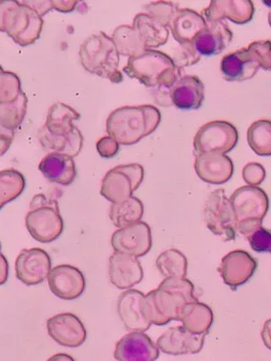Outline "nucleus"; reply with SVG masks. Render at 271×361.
<instances>
[{"instance_id": "f257e3e1", "label": "nucleus", "mask_w": 271, "mask_h": 361, "mask_svg": "<svg viewBox=\"0 0 271 361\" xmlns=\"http://www.w3.org/2000/svg\"><path fill=\"white\" fill-rule=\"evenodd\" d=\"M195 287L185 278H165L157 289L145 295V314L151 324L164 326L172 321H180L186 304L198 300Z\"/></svg>"}, {"instance_id": "f03ea898", "label": "nucleus", "mask_w": 271, "mask_h": 361, "mask_svg": "<svg viewBox=\"0 0 271 361\" xmlns=\"http://www.w3.org/2000/svg\"><path fill=\"white\" fill-rule=\"evenodd\" d=\"M162 121L158 108L151 104L118 108L110 113L107 131L119 145H136L153 133Z\"/></svg>"}, {"instance_id": "7ed1b4c3", "label": "nucleus", "mask_w": 271, "mask_h": 361, "mask_svg": "<svg viewBox=\"0 0 271 361\" xmlns=\"http://www.w3.org/2000/svg\"><path fill=\"white\" fill-rule=\"evenodd\" d=\"M123 71L148 88H171L177 81L176 63L168 54L159 50L145 49L128 58Z\"/></svg>"}, {"instance_id": "20e7f679", "label": "nucleus", "mask_w": 271, "mask_h": 361, "mask_svg": "<svg viewBox=\"0 0 271 361\" xmlns=\"http://www.w3.org/2000/svg\"><path fill=\"white\" fill-rule=\"evenodd\" d=\"M79 54L82 66L90 74L105 78L112 83L123 81L117 49L112 38L104 32L87 38L80 45Z\"/></svg>"}, {"instance_id": "39448f33", "label": "nucleus", "mask_w": 271, "mask_h": 361, "mask_svg": "<svg viewBox=\"0 0 271 361\" xmlns=\"http://www.w3.org/2000/svg\"><path fill=\"white\" fill-rule=\"evenodd\" d=\"M44 25L43 18L23 2L0 1V31L20 47L34 44L40 37Z\"/></svg>"}, {"instance_id": "423d86ee", "label": "nucleus", "mask_w": 271, "mask_h": 361, "mask_svg": "<svg viewBox=\"0 0 271 361\" xmlns=\"http://www.w3.org/2000/svg\"><path fill=\"white\" fill-rule=\"evenodd\" d=\"M25 226L33 239L40 243H52L62 235L64 221L56 200L42 194L32 200Z\"/></svg>"}, {"instance_id": "0eeeda50", "label": "nucleus", "mask_w": 271, "mask_h": 361, "mask_svg": "<svg viewBox=\"0 0 271 361\" xmlns=\"http://www.w3.org/2000/svg\"><path fill=\"white\" fill-rule=\"evenodd\" d=\"M145 171L140 164H121L107 172L101 184L100 194L109 202L118 203L133 196L144 180Z\"/></svg>"}, {"instance_id": "6e6552de", "label": "nucleus", "mask_w": 271, "mask_h": 361, "mask_svg": "<svg viewBox=\"0 0 271 361\" xmlns=\"http://www.w3.org/2000/svg\"><path fill=\"white\" fill-rule=\"evenodd\" d=\"M204 219L214 235L224 241L236 240V219L224 190L218 189L210 193L204 205Z\"/></svg>"}, {"instance_id": "1a4fd4ad", "label": "nucleus", "mask_w": 271, "mask_h": 361, "mask_svg": "<svg viewBox=\"0 0 271 361\" xmlns=\"http://www.w3.org/2000/svg\"><path fill=\"white\" fill-rule=\"evenodd\" d=\"M239 139L235 126L224 121L207 123L197 132L194 143L195 155L205 153L226 154L236 147Z\"/></svg>"}, {"instance_id": "9d476101", "label": "nucleus", "mask_w": 271, "mask_h": 361, "mask_svg": "<svg viewBox=\"0 0 271 361\" xmlns=\"http://www.w3.org/2000/svg\"><path fill=\"white\" fill-rule=\"evenodd\" d=\"M238 224L251 221H263L268 213L270 202L265 192L257 186H243L229 198Z\"/></svg>"}, {"instance_id": "9b49d317", "label": "nucleus", "mask_w": 271, "mask_h": 361, "mask_svg": "<svg viewBox=\"0 0 271 361\" xmlns=\"http://www.w3.org/2000/svg\"><path fill=\"white\" fill-rule=\"evenodd\" d=\"M114 252L131 255L136 258L145 257L152 247L150 227L145 222L119 228L112 237Z\"/></svg>"}, {"instance_id": "f8f14e48", "label": "nucleus", "mask_w": 271, "mask_h": 361, "mask_svg": "<svg viewBox=\"0 0 271 361\" xmlns=\"http://www.w3.org/2000/svg\"><path fill=\"white\" fill-rule=\"evenodd\" d=\"M52 267V259L44 250H23L16 262V277L26 286L39 285L48 278Z\"/></svg>"}, {"instance_id": "ddd939ff", "label": "nucleus", "mask_w": 271, "mask_h": 361, "mask_svg": "<svg viewBox=\"0 0 271 361\" xmlns=\"http://www.w3.org/2000/svg\"><path fill=\"white\" fill-rule=\"evenodd\" d=\"M49 290L58 298L73 300L85 290V279L79 269L71 264H61L50 271L48 276Z\"/></svg>"}, {"instance_id": "4468645a", "label": "nucleus", "mask_w": 271, "mask_h": 361, "mask_svg": "<svg viewBox=\"0 0 271 361\" xmlns=\"http://www.w3.org/2000/svg\"><path fill=\"white\" fill-rule=\"evenodd\" d=\"M257 269L256 259L245 250L231 251L224 257L218 268L224 284L236 290L254 276Z\"/></svg>"}, {"instance_id": "2eb2a0df", "label": "nucleus", "mask_w": 271, "mask_h": 361, "mask_svg": "<svg viewBox=\"0 0 271 361\" xmlns=\"http://www.w3.org/2000/svg\"><path fill=\"white\" fill-rule=\"evenodd\" d=\"M47 331L55 342L67 348H78L84 344L87 337L84 324L72 313L59 314L49 318Z\"/></svg>"}, {"instance_id": "dca6fc26", "label": "nucleus", "mask_w": 271, "mask_h": 361, "mask_svg": "<svg viewBox=\"0 0 271 361\" xmlns=\"http://www.w3.org/2000/svg\"><path fill=\"white\" fill-rule=\"evenodd\" d=\"M260 68V61L250 47L227 54L220 63L224 79L229 82L251 80Z\"/></svg>"}, {"instance_id": "f3484780", "label": "nucleus", "mask_w": 271, "mask_h": 361, "mask_svg": "<svg viewBox=\"0 0 271 361\" xmlns=\"http://www.w3.org/2000/svg\"><path fill=\"white\" fill-rule=\"evenodd\" d=\"M145 295L137 290L128 289L119 295L117 310L124 326L128 331L145 332L151 326L145 314Z\"/></svg>"}, {"instance_id": "a211bd4d", "label": "nucleus", "mask_w": 271, "mask_h": 361, "mask_svg": "<svg viewBox=\"0 0 271 361\" xmlns=\"http://www.w3.org/2000/svg\"><path fill=\"white\" fill-rule=\"evenodd\" d=\"M206 334H194L185 327L169 328L157 340V347L169 355H195L203 348Z\"/></svg>"}, {"instance_id": "6ab92c4d", "label": "nucleus", "mask_w": 271, "mask_h": 361, "mask_svg": "<svg viewBox=\"0 0 271 361\" xmlns=\"http://www.w3.org/2000/svg\"><path fill=\"white\" fill-rule=\"evenodd\" d=\"M159 355L158 347L141 331H131L123 336L114 353V359L121 361H153Z\"/></svg>"}, {"instance_id": "aec40b11", "label": "nucleus", "mask_w": 271, "mask_h": 361, "mask_svg": "<svg viewBox=\"0 0 271 361\" xmlns=\"http://www.w3.org/2000/svg\"><path fill=\"white\" fill-rule=\"evenodd\" d=\"M109 276L112 284L119 290H128L143 280V268L138 258L114 252L109 259Z\"/></svg>"}, {"instance_id": "412c9836", "label": "nucleus", "mask_w": 271, "mask_h": 361, "mask_svg": "<svg viewBox=\"0 0 271 361\" xmlns=\"http://www.w3.org/2000/svg\"><path fill=\"white\" fill-rule=\"evenodd\" d=\"M195 169L201 180L212 185H222L231 179L234 164L227 155L205 153L196 155Z\"/></svg>"}, {"instance_id": "4be33fe9", "label": "nucleus", "mask_w": 271, "mask_h": 361, "mask_svg": "<svg viewBox=\"0 0 271 361\" xmlns=\"http://www.w3.org/2000/svg\"><path fill=\"white\" fill-rule=\"evenodd\" d=\"M254 4L250 0L241 1H219L212 0L210 6L202 11L201 16L207 23L229 20L237 25H244L253 19Z\"/></svg>"}, {"instance_id": "5701e85b", "label": "nucleus", "mask_w": 271, "mask_h": 361, "mask_svg": "<svg viewBox=\"0 0 271 361\" xmlns=\"http://www.w3.org/2000/svg\"><path fill=\"white\" fill-rule=\"evenodd\" d=\"M232 39V31L226 22H212L207 23L192 44L200 56H218L231 44Z\"/></svg>"}, {"instance_id": "b1692460", "label": "nucleus", "mask_w": 271, "mask_h": 361, "mask_svg": "<svg viewBox=\"0 0 271 361\" xmlns=\"http://www.w3.org/2000/svg\"><path fill=\"white\" fill-rule=\"evenodd\" d=\"M169 95L178 109L183 111L198 109L204 102L205 85L198 76H183L171 87Z\"/></svg>"}, {"instance_id": "393cba45", "label": "nucleus", "mask_w": 271, "mask_h": 361, "mask_svg": "<svg viewBox=\"0 0 271 361\" xmlns=\"http://www.w3.org/2000/svg\"><path fill=\"white\" fill-rule=\"evenodd\" d=\"M207 23L200 13L191 8H179L168 26L173 37L181 45L192 44Z\"/></svg>"}, {"instance_id": "a878e982", "label": "nucleus", "mask_w": 271, "mask_h": 361, "mask_svg": "<svg viewBox=\"0 0 271 361\" xmlns=\"http://www.w3.org/2000/svg\"><path fill=\"white\" fill-rule=\"evenodd\" d=\"M39 170L49 182L64 186L71 185L77 176L73 158L64 154H46L41 159Z\"/></svg>"}, {"instance_id": "bb28decb", "label": "nucleus", "mask_w": 271, "mask_h": 361, "mask_svg": "<svg viewBox=\"0 0 271 361\" xmlns=\"http://www.w3.org/2000/svg\"><path fill=\"white\" fill-rule=\"evenodd\" d=\"M132 27L146 49L162 47L168 42L171 33L167 25L147 13H138Z\"/></svg>"}, {"instance_id": "cd10ccee", "label": "nucleus", "mask_w": 271, "mask_h": 361, "mask_svg": "<svg viewBox=\"0 0 271 361\" xmlns=\"http://www.w3.org/2000/svg\"><path fill=\"white\" fill-rule=\"evenodd\" d=\"M38 139L46 152L67 154L73 158L79 155L84 142V137L77 127L70 134L54 135L43 126L38 132Z\"/></svg>"}, {"instance_id": "c85d7f7f", "label": "nucleus", "mask_w": 271, "mask_h": 361, "mask_svg": "<svg viewBox=\"0 0 271 361\" xmlns=\"http://www.w3.org/2000/svg\"><path fill=\"white\" fill-rule=\"evenodd\" d=\"M180 322L188 331L207 335L214 322V314L207 305L198 300L186 304L182 310Z\"/></svg>"}, {"instance_id": "c756f323", "label": "nucleus", "mask_w": 271, "mask_h": 361, "mask_svg": "<svg viewBox=\"0 0 271 361\" xmlns=\"http://www.w3.org/2000/svg\"><path fill=\"white\" fill-rule=\"evenodd\" d=\"M80 118V114L75 109L70 105L58 102L49 108L44 126L50 134L66 135L76 129L73 121H79Z\"/></svg>"}, {"instance_id": "7c9ffc66", "label": "nucleus", "mask_w": 271, "mask_h": 361, "mask_svg": "<svg viewBox=\"0 0 271 361\" xmlns=\"http://www.w3.org/2000/svg\"><path fill=\"white\" fill-rule=\"evenodd\" d=\"M144 216V204L140 199L131 196L121 202L110 205L109 219L117 228H125L141 221Z\"/></svg>"}, {"instance_id": "2f4dec72", "label": "nucleus", "mask_w": 271, "mask_h": 361, "mask_svg": "<svg viewBox=\"0 0 271 361\" xmlns=\"http://www.w3.org/2000/svg\"><path fill=\"white\" fill-rule=\"evenodd\" d=\"M112 39L119 56L130 58L146 49L137 32L131 25L118 26L113 32Z\"/></svg>"}, {"instance_id": "473e14b6", "label": "nucleus", "mask_w": 271, "mask_h": 361, "mask_svg": "<svg viewBox=\"0 0 271 361\" xmlns=\"http://www.w3.org/2000/svg\"><path fill=\"white\" fill-rule=\"evenodd\" d=\"M263 221H251L238 224L236 231L245 236L252 250L258 253L270 252V232L263 226Z\"/></svg>"}, {"instance_id": "72a5a7b5", "label": "nucleus", "mask_w": 271, "mask_h": 361, "mask_svg": "<svg viewBox=\"0 0 271 361\" xmlns=\"http://www.w3.org/2000/svg\"><path fill=\"white\" fill-rule=\"evenodd\" d=\"M25 188V179L20 171L7 169L0 171V209L20 196Z\"/></svg>"}, {"instance_id": "f704fd0d", "label": "nucleus", "mask_w": 271, "mask_h": 361, "mask_svg": "<svg viewBox=\"0 0 271 361\" xmlns=\"http://www.w3.org/2000/svg\"><path fill=\"white\" fill-rule=\"evenodd\" d=\"M156 267L164 278H185L188 260L180 250L169 249L159 255L156 260Z\"/></svg>"}, {"instance_id": "c9c22d12", "label": "nucleus", "mask_w": 271, "mask_h": 361, "mask_svg": "<svg viewBox=\"0 0 271 361\" xmlns=\"http://www.w3.org/2000/svg\"><path fill=\"white\" fill-rule=\"evenodd\" d=\"M247 141L252 150L259 157L271 155V122L260 120L252 124L247 131Z\"/></svg>"}, {"instance_id": "e433bc0d", "label": "nucleus", "mask_w": 271, "mask_h": 361, "mask_svg": "<svg viewBox=\"0 0 271 361\" xmlns=\"http://www.w3.org/2000/svg\"><path fill=\"white\" fill-rule=\"evenodd\" d=\"M27 105V96L23 91L13 102L0 104V126L8 130H16L25 120Z\"/></svg>"}, {"instance_id": "4c0bfd02", "label": "nucleus", "mask_w": 271, "mask_h": 361, "mask_svg": "<svg viewBox=\"0 0 271 361\" xmlns=\"http://www.w3.org/2000/svg\"><path fill=\"white\" fill-rule=\"evenodd\" d=\"M21 91L20 78L15 73L4 71L0 66V104L13 102Z\"/></svg>"}, {"instance_id": "58836bf2", "label": "nucleus", "mask_w": 271, "mask_h": 361, "mask_svg": "<svg viewBox=\"0 0 271 361\" xmlns=\"http://www.w3.org/2000/svg\"><path fill=\"white\" fill-rule=\"evenodd\" d=\"M179 8L176 4L165 1L152 2L145 6L147 13L167 27Z\"/></svg>"}, {"instance_id": "ea45409f", "label": "nucleus", "mask_w": 271, "mask_h": 361, "mask_svg": "<svg viewBox=\"0 0 271 361\" xmlns=\"http://www.w3.org/2000/svg\"><path fill=\"white\" fill-rule=\"evenodd\" d=\"M265 170L263 164L256 162L247 164L243 168L242 176L246 184L250 186H258L265 179Z\"/></svg>"}, {"instance_id": "a19ab883", "label": "nucleus", "mask_w": 271, "mask_h": 361, "mask_svg": "<svg viewBox=\"0 0 271 361\" xmlns=\"http://www.w3.org/2000/svg\"><path fill=\"white\" fill-rule=\"evenodd\" d=\"M249 47L254 50L256 56H258L261 68L265 71H270L271 56L270 40L255 41L249 44Z\"/></svg>"}, {"instance_id": "79ce46f5", "label": "nucleus", "mask_w": 271, "mask_h": 361, "mask_svg": "<svg viewBox=\"0 0 271 361\" xmlns=\"http://www.w3.org/2000/svg\"><path fill=\"white\" fill-rule=\"evenodd\" d=\"M96 149L101 157L110 159L118 154L119 144L112 136H104L97 141Z\"/></svg>"}, {"instance_id": "37998d69", "label": "nucleus", "mask_w": 271, "mask_h": 361, "mask_svg": "<svg viewBox=\"0 0 271 361\" xmlns=\"http://www.w3.org/2000/svg\"><path fill=\"white\" fill-rule=\"evenodd\" d=\"M13 138H15V130L6 129L0 126V157L11 148Z\"/></svg>"}, {"instance_id": "c03bdc74", "label": "nucleus", "mask_w": 271, "mask_h": 361, "mask_svg": "<svg viewBox=\"0 0 271 361\" xmlns=\"http://www.w3.org/2000/svg\"><path fill=\"white\" fill-rule=\"evenodd\" d=\"M53 8L54 10L68 13L75 10L78 2L77 1H52Z\"/></svg>"}, {"instance_id": "a18cd8bd", "label": "nucleus", "mask_w": 271, "mask_h": 361, "mask_svg": "<svg viewBox=\"0 0 271 361\" xmlns=\"http://www.w3.org/2000/svg\"><path fill=\"white\" fill-rule=\"evenodd\" d=\"M8 278V263L4 255L0 253V286L6 284Z\"/></svg>"}, {"instance_id": "49530a36", "label": "nucleus", "mask_w": 271, "mask_h": 361, "mask_svg": "<svg viewBox=\"0 0 271 361\" xmlns=\"http://www.w3.org/2000/svg\"><path fill=\"white\" fill-rule=\"evenodd\" d=\"M0 250H1V245H0Z\"/></svg>"}]
</instances>
